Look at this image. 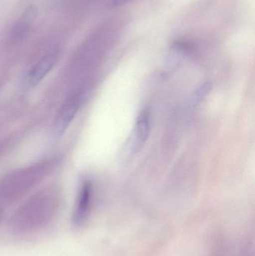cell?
Listing matches in <instances>:
<instances>
[{
    "label": "cell",
    "mask_w": 255,
    "mask_h": 256,
    "mask_svg": "<svg viewBox=\"0 0 255 256\" xmlns=\"http://www.w3.org/2000/svg\"><path fill=\"white\" fill-rule=\"evenodd\" d=\"M81 99L80 94H75L63 104L52 124V134L55 136L62 135L69 127L79 110Z\"/></svg>",
    "instance_id": "6da1fadb"
},
{
    "label": "cell",
    "mask_w": 255,
    "mask_h": 256,
    "mask_svg": "<svg viewBox=\"0 0 255 256\" xmlns=\"http://www.w3.org/2000/svg\"><path fill=\"white\" fill-rule=\"evenodd\" d=\"M92 188L91 184L88 180L82 183L78 194L76 206L72 216V222L76 227L85 225L91 210Z\"/></svg>",
    "instance_id": "7a4b0ae2"
},
{
    "label": "cell",
    "mask_w": 255,
    "mask_h": 256,
    "mask_svg": "<svg viewBox=\"0 0 255 256\" xmlns=\"http://www.w3.org/2000/svg\"><path fill=\"white\" fill-rule=\"evenodd\" d=\"M58 60L56 52H50L34 64L27 74L26 82L29 86L37 85L44 76L52 70Z\"/></svg>",
    "instance_id": "3957f363"
},
{
    "label": "cell",
    "mask_w": 255,
    "mask_h": 256,
    "mask_svg": "<svg viewBox=\"0 0 255 256\" xmlns=\"http://www.w3.org/2000/svg\"><path fill=\"white\" fill-rule=\"evenodd\" d=\"M150 130L149 115L146 110L141 112L136 126V140L139 146H142L148 138Z\"/></svg>",
    "instance_id": "277c9868"
},
{
    "label": "cell",
    "mask_w": 255,
    "mask_h": 256,
    "mask_svg": "<svg viewBox=\"0 0 255 256\" xmlns=\"http://www.w3.org/2000/svg\"><path fill=\"white\" fill-rule=\"evenodd\" d=\"M29 30V22L21 20L12 28V36L16 39L23 38Z\"/></svg>",
    "instance_id": "5b68a950"
},
{
    "label": "cell",
    "mask_w": 255,
    "mask_h": 256,
    "mask_svg": "<svg viewBox=\"0 0 255 256\" xmlns=\"http://www.w3.org/2000/svg\"><path fill=\"white\" fill-rule=\"evenodd\" d=\"M211 88V85L209 82H205V84L201 86L198 88L197 91L195 92L194 97H193L194 105H198L199 103H201V102H202V100L206 97Z\"/></svg>",
    "instance_id": "8992f818"
},
{
    "label": "cell",
    "mask_w": 255,
    "mask_h": 256,
    "mask_svg": "<svg viewBox=\"0 0 255 256\" xmlns=\"http://www.w3.org/2000/svg\"><path fill=\"white\" fill-rule=\"evenodd\" d=\"M133 0H111L110 6L112 8L119 7V6L127 4L129 2Z\"/></svg>",
    "instance_id": "52a82bcc"
},
{
    "label": "cell",
    "mask_w": 255,
    "mask_h": 256,
    "mask_svg": "<svg viewBox=\"0 0 255 256\" xmlns=\"http://www.w3.org/2000/svg\"><path fill=\"white\" fill-rule=\"evenodd\" d=\"M1 218H2V214H1V212L0 210V222H1Z\"/></svg>",
    "instance_id": "ba28073f"
}]
</instances>
